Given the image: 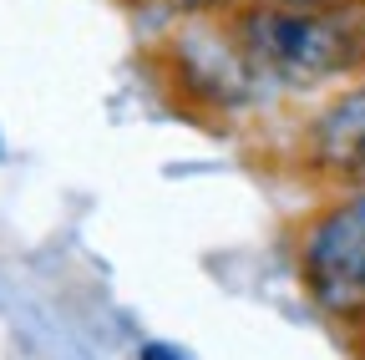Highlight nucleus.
I'll use <instances>...</instances> for the list:
<instances>
[{
	"label": "nucleus",
	"instance_id": "nucleus-1",
	"mask_svg": "<svg viewBox=\"0 0 365 360\" xmlns=\"http://www.w3.org/2000/svg\"><path fill=\"white\" fill-rule=\"evenodd\" d=\"M244 56L274 76V81H309V76H330L340 71L355 46L340 21L319 16V11H294V6H259L239 21Z\"/></svg>",
	"mask_w": 365,
	"mask_h": 360
},
{
	"label": "nucleus",
	"instance_id": "nucleus-2",
	"mask_svg": "<svg viewBox=\"0 0 365 360\" xmlns=\"http://www.w3.org/2000/svg\"><path fill=\"white\" fill-rule=\"evenodd\" d=\"M304 279L319 304L365 309V193L314 223L304 244Z\"/></svg>",
	"mask_w": 365,
	"mask_h": 360
},
{
	"label": "nucleus",
	"instance_id": "nucleus-3",
	"mask_svg": "<svg viewBox=\"0 0 365 360\" xmlns=\"http://www.w3.org/2000/svg\"><path fill=\"white\" fill-rule=\"evenodd\" d=\"M314 153L319 163L345 168V173H365V86L350 97H340L314 127Z\"/></svg>",
	"mask_w": 365,
	"mask_h": 360
},
{
	"label": "nucleus",
	"instance_id": "nucleus-4",
	"mask_svg": "<svg viewBox=\"0 0 365 360\" xmlns=\"http://www.w3.org/2000/svg\"><path fill=\"white\" fill-rule=\"evenodd\" d=\"M143 360H193V355H188V350H178V345H163V340H158V345H143Z\"/></svg>",
	"mask_w": 365,
	"mask_h": 360
},
{
	"label": "nucleus",
	"instance_id": "nucleus-5",
	"mask_svg": "<svg viewBox=\"0 0 365 360\" xmlns=\"http://www.w3.org/2000/svg\"><path fill=\"white\" fill-rule=\"evenodd\" d=\"M269 6H274V0H269ZM284 6H289V0H284ZM294 6H314V0H294Z\"/></svg>",
	"mask_w": 365,
	"mask_h": 360
}]
</instances>
